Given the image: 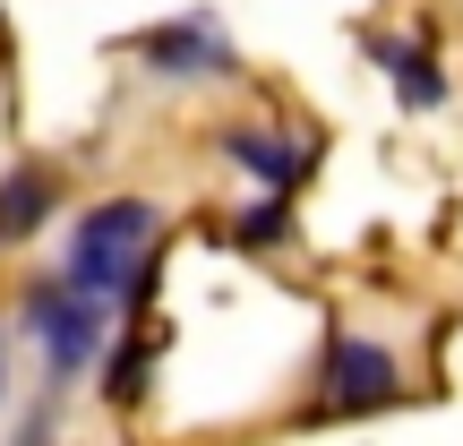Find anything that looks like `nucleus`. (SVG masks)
<instances>
[{
  "mask_svg": "<svg viewBox=\"0 0 463 446\" xmlns=\"http://www.w3.org/2000/svg\"><path fill=\"white\" fill-rule=\"evenodd\" d=\"M223 147H232V164H241V172H249L258 189H275V198L309 181V147H292V138H266V129H232Z\"/></svg>",
  "mask_w": 463,
  "mask_h": 446,
  "instance_id": "obj_6",
  "label": "nucleus"
},
{
  "mask_svg": "<svg viewBox=\"0 0 463 446\" xmlns=\"http://www.w3.org/2000/svg\"><path fill=\"white\" fill-rule=\"evenodd\" d=\"M103 395H112V403H137V395H146V352H120L112 378H103Z\"/></svg>",
  "mask_w": 463,
  "mask_h": 446,
  "instance_id": "obj_9",
  "label": "nucleus"
},
{
  "mask_svg": "<svg viewBox=\"0 0 463 446\" xmlns=\"http://www.w3.org/2000/svg\"><path fill=\"white\" fill-rule=\"evenodd\" d=\"M232 241H241V249H266V241H283V206H275V198H266V206H249V215L232 223Z\"/></svg>",
  "mask_w": 463,
  "mask_h": 446,
  "instance_id": "obj_8",
  "label": "nucleus"
},
{
  "mask_svg": "<svg viewBox=\"0 0 463 446\" xmlns=\"http://www.w3.org/2000/svg\"><path fill=\"white\" fill-rule=\"evenodd\" d=\"M0 403H9V344H0Z\"/></svg>",
  "mask_w": 463,
  "mask_h": 446,
  "instance_id": "obj_10",
  "label": "nucleus"
},
{
  "mask_svg": "<svg viewBox=\"0 0 463 446\" xmlns=\"http://www.w3.org/2000/svg\"><path fill=\"white\" fill-rule=\"evenodd\" d=\"M369 61H378L386 78H395V95L412 103V112H438V103H447V78H438V69L420 61L412 43H369Z\"/></svg>",
  "mask_w": 463,
  "mask_h": 446,
  "instance_id": "obj_7",
  "label": "nucleus"
},
{
  "mask_svg": "<svg viewBox=\"0 0 463 446\" xmlns=\"http://www.w3.org/2000/svg\"><path fill=\"white\" fill-rule=\"evenodd\" d=\"M137 61L146 69H164V78H232V43L206 17H181V26H155V34H137Z\"/></svg>",
  "mask_w": 463,
  "mask_h": 446,
  "instance_id": "obj_4",
  "label": "nucleus"
},
{
  "mask_svg": "<svg viewBox=\"0 0 463 446\" xmlns=\"http://www.w3.org/2000/svg\"><path fill=\"white\" fill-rule=\"evenodd\" d=\"M52 206H61V181H52L43 164H17L9 181H0V249H26L34 232L52 223Z\"/></svg>",
  "mask_w": 463,
  "mask_h": 446,
  "instance_id": "obj_5",
  "label": "nucleus"
},
{
  "mask_svg": "<svg viewBox=\"0 0 463 446\" xmlns=\"http://www.w3.org/2000/svg\"><path fill=\"white\" fill-rule=\"evenodd\" d=\"M146 241H155V206L146 198L86 206L78 232H69V249H61V283H78V292H95V300L137 292V275H146V258H155Z\"/></svg>",
  "mask_w": 463,
  "mask_h": 446,
  "instance_id": "obj_1",
  "label": "nucleus"
},
{
  "mask_svg": "<svg viewBox=\"0 0 463 446\" xmlns=\"http://www.w3.org/2000/svg\"><path fill=\"white\" fill-rule=\"evenodd\" d=\"M403 395V369H395V352L386 344H369V335H335L326 344V403L317 413H378V403H395Z\"/></svg>",
  "mask_w": 463,
  "mask_h": 446,
  "instance_id": "obj_3",
  "label": "nucleus"
},
{
  "mask_svg": "<svg viewBox=\"0 0 463 446\" xmlns=\"http://www.w3.org/2000/svg\"><path fill=\"white\" fill-rule=\"evenodd\" d=\"M26 327H34V344H43V369H52V386H69L86 361L103 352V300L95 292H78V283H43V292L26 300Z\"/></svg>",
  "mask_w": 463,
  "mask_h": 446,
  "instance_id": "obj_2",
  "label": "nucleus"
}]
</instances>
